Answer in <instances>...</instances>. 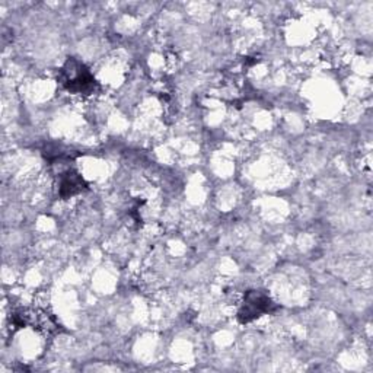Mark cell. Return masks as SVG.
Instances as JSON below:
<instances>
[{
	"label": "cell",
	"instance_id": "1",
	"mask_svg": "<svg viewBox=\"0 0 373 373\" xmlns=\"http://www.w3.org/2000/svg\"><path fill=\"white\" fill-rule=\"evenodd\" d=\"M270 306H272V301L269 296L262 295L261 291H251L247 295L244 308L241 312H239V315L243 316V321L247 323L264 312H269Z\"/></svg>",
	"mask_w": 373,
	"mask_h": 373
}]
</instances>
